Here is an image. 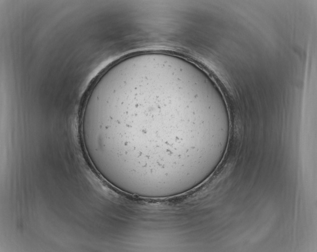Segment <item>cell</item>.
<instances>
[{"mask_svg": "<svg viewBox=\"0 0 317 252\" xmlns=\"http://www.w3.org/2000/svg\"><path fill=\"white\" fill-rule=\"evenodd\" d=\"M219 123L190 66L170 56L140 54L120 60L95 84L82 133L88 154L109 176L164 183L185 176L190 151L203 156Z\"/></svg>", "mask_w": 317, "mask_h": 252, "instance_id": "obj_1", "label": "cell"}]
</instances>
